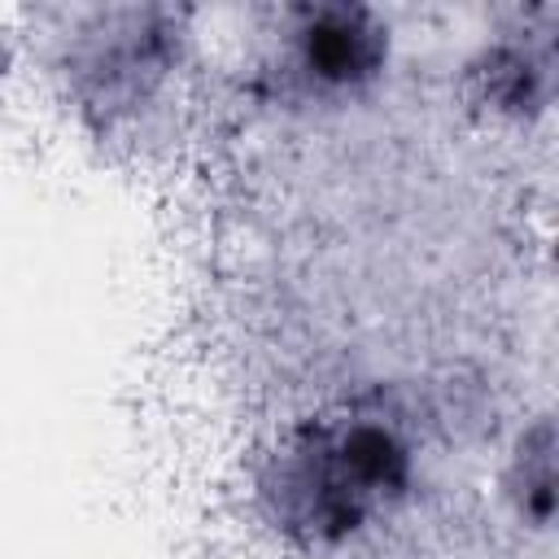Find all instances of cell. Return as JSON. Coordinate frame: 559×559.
Segmentation results:
<instances>
[{"instance_id":"6da1fadb","label":"cell","mask_w":559,"mask_h":559,"mask_svg":"<svg viewBox=\"0 0 559 559\" xmlns=\"http://www.w3.org/2000/svg\"><path fill=\"white\" fill-rule=\"evenodd\" d=\"M402 485V450L389 432L358 424L314 441V450L297 454L293 472V507L297 520L314 533H345L367 520Z\"/></svg>"}]
</instances>
